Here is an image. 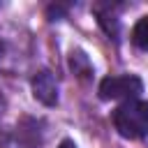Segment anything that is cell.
Masks as SVG:
<instances>
[{
  "mask_svg": "<svg viewBox=\"0 0 148 148\" xmlns=\"http://www.w3.org/2000/svg\"><path fill=\"white\" fill-rule=\"evenodd\" d=\"M113 127L125 139H143L148 134V102L127 99L113 111Z\"/></svg>",
  "mask_w": 148,
  "mask_h": 148,
  "instance_id": "6da1fadb",
  "label": "cell"
},
{
  "mask_svg": "<svg viewBox=\"0 0 148 148\" xmlns=\"http://www.w3.org/2000/svg\"><path fill=\"white\" fill-rule=\"evenodd\" d=\"M143 92V81L136 74H118L106 76L99 83V97L102 99H136Z\"/></svg>",
  "mask_w": 148,
  "mask_h": 148,
  "instance_id": "7a4b0ae2",
  "label": "cell"
},
{
  "mask_svg": "<svg viewBox=\"0 0 148 148\" xmlns=\"http://www.w3.org/2000/svg\"><path fill=\"white\" fill-rule=\"evenodd\" d=\"M32 95L44 106H56L58 104V83H56V79L49 69H42L32 76Z\"/></svg>",
  "mask_w": 148,
  "mask_h": 148,
  "instance_id": "3957f363",
  "label": "cell"
},
{
  "mask_svg": "<svg viewBox=\"0 0 148 148\" xmlns=\"http://www.w3.org/2000/svg\"><path fill=\"white\" fill-rule=\"evenodd\" d=\"M132 44L141 51H148V16H141L132 28Z\"/></svg>",
  "mask_w": 148,
  "mask_h": 148,
  "instance_id": "277c9868",
  "label": "cell"
},
{
  "mask_svg": "<svg viewBox=\"0 0 148 148\" xmlns=\"http://www.w3.org/2000/svg\"><path fill=\"white\" fill-rule=\"evenodd\" d=\"M99 25L106 30L109 37L118 39V18L116 16H109V14H99Z\"/></svg>",
  "mask_w": 148,
  "mask_h": 148,
  "instance_id": "5b68a950",
  "label": "cell"
},
{
  "mask_svg": "<svg viewBox=\"0 0 148 148\" xmlns=\"http://www.w3.org/2000/svg\"><path fill=\"white\" fill-rule=\"evenodd\" d=\"M58 148H76V143H74V141H72V139H62V141H60V146H58Z\"/></svg>",
  "mask_w": 148,
  "mask_h": 148,
  "instance_id": "8992f818",
  "label": "cell"
}]
</instances>
